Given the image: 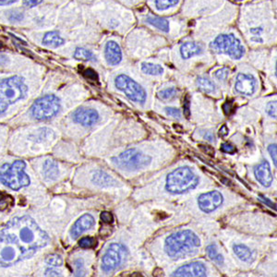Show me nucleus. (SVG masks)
Masks as SVG:
<instances>
[{
    "instance_id": "1",
    "label": "nucleus",
    "mask_w": 277,
    "mask_h": 277,
    "mask_svg": "<svg viewBox=\"0 0 277 277\" xmlns=\"http://www.w3.org/2000/svg\"><path fill=\"white\" fill-rule=\"evenodd\" d=\"M0 230L32 255L50 242L48 235L30 216L15 217L8 222Z\"/></svg>"
},
{
    "instance_id": "2",
    "label": "nucleus",
    "mask_w": 277,
    "mask_h": 277,
    "mask_svg": "<svg viewBox=\"0 0 277 277\" xmlns=\"http://www.w3.org/2000/svg\"><path fill=\"white\" fill-rule=\"evenodd\" d=\"M200 246L199 236L190 230L179 231L166 237L164 242L165 252L172 259L190 254Z\"/></svg>"
},
{
    "instance_id": "3",
    "label": "nucleus",
    "mask_w": 277,
    "mask_h": 277,
    "mask_svg": "<svg viewBox=\"0 0 277 277\" xmlns=\"http://www.w3.org/2000/svg\"><path fill=\"white\" fill-rule=\"evenodd\" d=\"M27 90L24 79L20 76H12L0 82V115L5 113L11 105L25 97Z\"/></svg>"
},
{
    "instance_id": "4",
    "label": "nucleus",
    "mask_w": 277,
    "mask_h": 277,
    "mask_svg": "<svg viewBox=\"0 0 277 277\" xmlns=\"http://www.w3.org/2000/svg\"><path fill=\"white\" fill-rule=\"evenodd\" d=\"M199 184V178L188 166L173 170L166 177L165 190L172 194H182L195 189Z\"/></svg>"
},
{
    "instance_id": "5",
    "label": "nucleus",
    "mask_w": 277,
    "mask_h": 277,
    "mask_svg": "<svg viewBox=\"0 0 277 277\" xmlns=\"http://www.w3.org/2000/svg\"><path fill=\"white\" fill-rule=\"evenodd\" d=\"M24 161L17 160L13 164H3L0 168V182L12 190H19L30 184V178L24 172Z\"/></svg>"
},
{
    "instance_id": "6",
    "label": "nucleus",
    "mask_w": 277,
    "mask_h": 277,
    "mask_svg": "<svg viewBox=\"0 0 277 277\" xmlns=\"http://www.w3.org/2000/svg\"><path fill=\"white\" fill-rule=\"evenodd\" d=\"M33 256L0 230V266L11 267Z\"/></svg>"
},
{
    "instance_id": "7",
    "label": "nucleus",
    "mask_w": 277,
    "mask_h": 277,
    "mask_svg": "<svg viewBox=\"0 0 277 277\" xmlns=\"http://www.w3.org/2000/svg\"><path fill=\"white\" fill-rule=\"evenodd\" d=\"M211 48L219 54H226L233 59H240L245 55V47L232 33L221 34L211 44Z\"/></svg>"
},
{
    "instance_id": "8",
    "label": "nucleus",
    "mask_w": 277,
    "mask_h": 277,
    "mask_svg": "<svg viewBox=\"0 0 277 277\" xmlns=\"http://www.w3.org/2000/svg\"><path fill=\"white\" fill-rule=\"evenodd\" d=\"M60 109V100L54 94H47L36 100L31 108V116L37 120L54 118Z\"/></svg>"
},
{
    "instance_id": "9",
    "label": "nucleus",
    "mask_w": 277,
    "mask_h": 277,
    "mask_svg": "<svg viewBox=\"0 0 277 277\" xmlns=\"http://www.w3.org/2000/svg\"><path fill=\"white\" fill-rule=\"evenodd\" d=\"M115 86L119 91L123 92L126 96L136 103L144 105L146 101L147 94L142 85L135 82L133 79L128 77V75L120 74L115 79Z\"/></svg>"
},
{
    "instance_id": "10",
    "label": "nucleus",
    "mask_w": 277,
    "mask_h": 277,
    "mask_svg": "<svg viewBox=\"0 0 277 277\" xmlns=\"http://www.w3.org/2000/svg\"><path fill=\"white\" fill-rule=\"evenodd\" d=\"M128 256V250L120 243H113L108 247L102 259V270L109 272L115 271Z\"/></svg>"
},
{
    "instance_id": "11",
    "label": "nucleus",
    "mask_w": 277,
    "mask_h": 277,
    "mask_svg": "<svg viewBox=\"0 0 277 277\" xmlns=\"http://www.w3.org/2000/svg\"><path fill=\"white\" fill-rule=\"evenodd\" d=\"M115 160V163L118 166L126 169H138L151 163V158L148 155H145L136 149L127 150L119 154Z\"/></svg>"
},
{
    "instance_id": "12",
    "label": "nucleus",
    "mask_w": 277,
    "mask_h": 277,
    "mask_svg": "<svg viewBox=\"0 0 277 277\" xmlns=\"http://www.w3.org/2000/svg\"><path fill=\"white\" fill-rule=\"evenodd\" d=\"M223 201H224V198L220 192L217 190H213V191L203 193L199 197L198 205L202 212H204L206 214H210L216 209H218L220 205H222Z\"/></svg>"
},
{
    "instance_id": "13",
    "label": "nucleus",
    "mask_w": 277,
    "mask_h": 277,
    "mask_svg": "<svg viewBox=\"0 0 277 277\" xmlns=\"http://www.w3.org/2000/svg\"><path fill=\"white\" fill-rule=\"evenodd\" d=\"M208 272L205 264L202 262H193L178 268L172 277H207Z\"/></svg>"
},
{
    "instance_id": "14",
    "label": "nucleus",
    "mask_w": 277,
    "mask_h": 277,
    "mask_svg": "<svg viewBox=\"0 0 277 277\" xmlns=\"http://www.w3.org/2000/svg\"><path fill=\"white\" fill-rule=\"evenodd\" d=\"M235 89L236 92L244 95H252L256 90V79L251 74L239 73L236 76Z\"/></svg>"
},
{
    "instance_id": "15",
    "label": "nucleus",
    "mask_w": 277,
    "mask_h": 277,
    "mask_svg": "<svg viewBox=\"0 0 277 277\" xmlns=\"http://www.w3.org/2000/svg\"><path fill=\"white\" fill-rule=\"evenodd\" d=\"M72 118L75 122L82 126L90 127L99 120V114L92 108H80L73 113Z\"/></svg>"
},
{
    "instance_id": "16",
    "label": "nucleus",
    "mask_w": 277,
    "mask_h": 277,
    "mask_svg": "<svg viewBox=\"0 0 277 277\" xmlns=\"http://www.w3.org/2000/svg\"><path fill=\"white\" fill-rule=\"evenodd\" d=\"M94 224H95V221L91 215L85 214L81 216L72 226V230H71L72 239H78L83 232L91 229L92 226H94Z\"/></svg>"
},
{
    "instance_id": "17",
    "label": "nucleus",
    "mask_w": 277,
    "mask_h": 277,
    "mask_svg": "<svg viewBox=\"0 0 277 277\" xmlns=\"http://www.w3.org/2000/svg\"><path fill=\"white\" fill-rule=\"evenodd\" d=\"M233 252L236 258L246 264H252L256 261V252L245 244L236 243L233 246Z\"/></svg>"
},
{
    "instance_id": "18",
    "label": "nucleus",
    "mask_w": 277,
    "mask_h": 277,
    "mask_svg": "<svg viewBox=\"0 0 277 277\" xmlns=\"http://www.w3.org/2000/svg\"><path fill=\"white\" fill-rule=\"evenodd\" d=\"M105 57L108 65L115 66L119 64L122 60V52L118 43L109 41L105 47Z\"/></svg>"
},
{
    "instance_id": "19",
    "label": "nucleus",
    "mask_w": 277,
    "mask_h": 277,
    "mask_svg": "<svg viewBox=\"0 0 277 277\" xmlns=\"http://www.w3.org/2000/svg\"><path fill=\"white\" fill-rule=\"evenodd\" d=\"M254 175L256 180L265 188H269L272 183V174L270 164L267 161H263L254 169Z\"/></svg>"
},
{
    "instance_id": "20",
    "label": "nucleus",
    "mask_w": 277,
    "mask_h": 277,
    "mask_svg": "<svg viewBox=\"0 0 277 277\" xmlns=\"http://www.w3.org/2000/svg\"><path fill=\"white\" fill-rule=\"evenodd\" d=\"M201 52V46L194 42H187L180 47V55L184 59H189L190 57L198 56Z\"/></svg>"
},
{
    "instance_id": "21",
    "label": "nucleus",
    "mask_w": 277,
    "mask_h": 277,
    "mask_svg": "<svg viewBox=\"0 0 277 277\" xmlns=\"http://www.w3.org/2000/svg\"><path fill=\"white\" fill-rule=\"evenodd\" d=\"M43 44L47 47L57 48L65 44V40L62 38L58 31H49L46 32L43 38Z\"/></svg>"
},
{
    "instance_id": "22",
    "label": "nucleus",
    "mask_w": 277,
    "mask_h": 277,
    "mask_svg": "<svg viewBox=\"0 0 277 277\" xmlns=\"http://www.w3.org/2000/svg\"><path fill=\"white\" fill-rule=\"evenodd\" d=\"M92 181L102 187H109V186H114L115 185V180L109 177L108 174H106L103 171H97L92 177Z\"/></svg>"
},
{
    "instance_id": "23",
    "label": "nucleus",
    "mask_w": 277,
    "mask_h": 277,
    "mask_svg": "<svg viewBox=\"0 0 277 277\" xmlns=\"http://www.w3.org/2000/svg\"><path fill=\"white\" fill-rule=\"evenodd\" d=\"M44 175L47 180H56L58 176V167L55 161L47 160L44 164Z\"/></svg>"
},
{
    "instance_id": "24",
    "label": "nucleus",
    "mask_w": 277,
    "mask_h": 277,
    "mask_svg": "<svg viewBox=\"0 0 277 277\" xmlns=\"http://www.w3.org/2000/svg\"><path fill=\"white\" fill-rule=\"evenodd\" d=\"M146 22H148L151 25L154 26L164 32H168L169 31V22L164 18L149 16L146 18Z\"/></svg>"
},
{
    "instance_id": "25",
    "label": "nucleus",
    "mask_w": 277,
    "mask_h": 277,
    "mask_svg": "<svg viewBox=\"0 0 277 277\" xmlns=\"http://www.w3.org/2000/svg\"><path fill=\"white\" fill-rule=\"evenodd\" d=\"M206 252L213 262H216L218 265H223L225 263V258L218 252V249L216 244H211L206 248Z\"/></svg>"
},
{
    "instance_id": "26",
    "label": "nucleus",
    "mask_w": 277,
    "mask_h": 277,
    "mask_svg": "<svg viewBox=\"0 0 277 277\" xmlns=\"http://www.w3.org/2000/svg\"><path fill=\"white\" fill-rule=\"evenodd\" d=\"M142 71L147 74V75H152V76H159L163 74L164 68L157 64H153V63H143L142 64Z\"/></svg>"
},
{
    "instance_id": "27",
    "label": "nucleus",
    "mask_w": 277,
    "mask_h": 277,
    "mask_svg": "<svg viewBox=\"0 0 277 277\" xmlns=\"http://www.w3.org/2000/svg\"><path fill=\"white\" fill-rule=\"evenodd\" d=\"M197 84L200 91L206 93H212L216 91V85L210 80L203 77H198L197 79Z\"/></svg>"
},
{
    "instance_id": "28",
    "label": "nucleus",
    "mask_w": 277,
    "mask_h": 277,
    "mask_svg": "<svg viewBox=\"0 0 277 277\" xmlns=\"http://www.w3.org/2000/svg\"><path fill=\"white\" fill-rule=\"evenodd\" d=\"M74 57L77 59L86 60V61H95L96 60V57L92 51L85 49V48H82V47H79L75 50Z\"/></svg>"
},
{
    "instance_id": "29",
    "label": "nucleus",
    "mask_w": 277,
    "mask_h": 277,
    "mask_svg": "<svg viewBox=\"0 0 277 277\" xmlns=\"http://www.w3.org/2000/svg\"><path fill=\"white\" fill-rule=\"evenodd\" d=\"M179 3V0H154V4L158 11H165Z\"/></svg>"
},
{
    "instance_id": "30",
    "label": "nucleus",
    "mask_w": 277,
    "mask_h": 277,
    "mask_svg": "<svg viewBox=\"0 0 277 277\" xmlns=\"http://www.w3.org/2000/svg\"><path fill=\"white\" fill-rule=\"evenodd\" d=\"M46 262L47 265L51 267H60L63 264V259L60 255L57 254H50L46 258Z\"/></svg>"
},
{
    "instance_id": "31",
    "label": "nucleus",
    "mask_w": 277,
    "mask_h": 277,
    "mask_svg": "<svg viewBox=\"0 0 277 277\" xmlns=\"http://www.w3.org/2000/svg\"><path fill=\"white\" fill-rule=\"evenodd\" d=\"M176 95H177V90L175 88L165 89V90H163L158 93V96L162 100H170V99L176 97Z\"/></svg>"
},
{
    "instance_id": "32",
    "label": "nucleus",
    "mask_w": 277,
    "mask_h": 277,
    "mask_svg": "<svg viewBox=\"0 0 277 277\" xmlns=\"http://www.w3.org/2000/svg\"><path fill=\"white\" fill-rule=\"evenodd\" d=\"M79 246L83 249H91L95 246V240L92 237H83L79 242Z\"/></svg>"
},
{
    "instance_id": "33",
    "label": "nucleus",
    "mask_w": 277,
    "mask_h": 277,
    "mask_svg": "<svg viewBox=\"0 0 277 277\" xmlns=\"http://www.w3.org/2000/svg\"><path fill=\"white\" fill-rule=\"evenodd\" d=\"M266 111L268 115L272 118H277V101L270 102L267 105Z\"/></svg>"
},
{
    "instance_id": "34",
    "label": "nucleus",
    "mask_w": 277,
    "mask_h": 277,
    "mask_svg": "<svg viewBox=\"0 0 277 277\" xmlns=\"http://www.w3.org/2000/svg\"><path fill=\"white\" fill-rule=\"evenodd\" d=\"M228 73H229L228 68L223 67V68L218 70V71L215 73V76H216V79H218V80H220V81H226V78L228 77Z\"/></svg>"
},
{
    "instance_id": "35",
    "label": "nucleus",
    "mask_w": 277,
    "mask_h": 277,
    "mask_svg": "<svg viewBox=\"0 0 277 277\" xmlns=\"http://www.w3.org/2000/svg\"><path fill=\"white\" fill-rule=\"evenodd\" d=\"M268 152L272 157L273 164L277 167V145L276 144H271L268 146Z\"/></svg>"
},
{
    "instance_id": "36",
    "label": "nucleus",
    "mask_w": 277,
    "mask_h": 277,
    "mask_svg": "<svg viewBox=\"0 0 277 277\" xmlns=\"http://www.w3.org/2000/svg\"><path fill=\"white\" fill-rule=\"evenodd\" d=\"M165 112H166V114H167L168 116L173 117V118H180V117H181V113H180V109H178V108H165Z\"/></svg>"
},
{
    "instance_id": "37",
    "label": "nucleus",
    "mask_w": 277,
    "mask_h": 277,
    "mask_svg": "<svg viewBox=\"0 0 277 277\" xmlns=\"http://www.w3.org/2000/svg\"><path fill=\"white\" fill-rule=\"evenodd\" d=\"M45 276L46 277H63L61 272L57 271L53 268H48L46 269V272H45Z\"/></svg>"
},
{
    "instance_id": "38",
    "label": "nucleus",
    "mask_w": 277,
    "mask_h": 277,
    "mask_svg": "<svg viewBox=\"0 0 277 277\" xmlns=\"http://www.w3.org/2000/svg\"><path fill=\"white\" fill-rule=\"evenodd\" d=\"M221 151L226 154H234V153H236V149L231 144H223L221 146Z\"/></svg>"
},
{
    "instance_id": "39",
    "label": "nucleus",
    "mask_w": 277,
    "mask_h": 277,
    "mask_svg": "<svg viewBox=\"0 0 277 277\" xmlns=\"http://www.w3.org/2000/svg\"><path fill=\"white\" fill-rule=\"evenodd\" d=\"M100 217H101V220L103 221V223H107V224H111L114 221L113 216L109 212H103Z\"/></svg>"
},
{
    "instance_id": "40",
    "label": "nucleus",
    "mask_w": 277,
    "mask_h": 277,
    "mask_svg": "<svg viewBox=\"0 0 277 277\" xmlns=\"http://www.w3.org/2000/svg\"><path fill=\"white\" fill-rule=\"evenodd\" d=\"M43 0H23V6H25L26 8H34L36 6L41 4Z\"/></svg>"
},
{
    "instance_id": "41",
    "label": "nucleus",
    "mask_w": 277,
    "mask_h": 277,
    "mask_svg": "<svg viewBox=\"0 0 277 277\" xmlns=\"http://www.w3.org/2000/svg\"><path fill=\"white\" fill-rule=\"evenodd\" d=\"M260 200H262V202L263 203H265L266 205L269 206V207H272V208H273V209H276V206H275V204L273 203V202H272L271 200H269V199H267V198H265V197H263V196H260V198H259Z\"/></svg>"
},
{
    "instance_id": "42",
    "label": "nucleus",
    "mask_w": 277,
    "mask_h": 277,
    "mask_svg": "<svg viewBox=\"0 0 277 277\" xmlns=\"http://www.w3.org/2000/svg\"><path fill=\"white\" fill-rule=\"evenodd\" d=\"M183 108H184L185 117H186L187 118H190V102H189L188 100H186V101H185L184 105H183Z\"/></svg>"
},
{
    "instance_id": "43",
    "label": "nucleus",
    "mask_w": 277,
    "mask_h": 277,
    "mask_svg": "<svg viewBox=\"0 0 277 277\" xmlns=\"http://www.w3.org/2000/svg\"><path fill=\"white\" fill-rule=\"evenodd\" d=\"M223 109H224V112L226 115H230L232 113V109H233V107H232V103L227 102V103H225L223 106Z\"/></svg>"
},
{
    "instance_id": "44",
    "label": "nucleus",
    "mask_w": 277,
    "mask_h": 277,
    "mask_svg": "<svg viewBox=\"0 0 277 277\" xmlns=\"http://www.w3.org/2000/svg\"><path fill=\"white\" fill-rule=\"evenodd\" d=\"M84 274V270H83V265L82 263H79V261L77 262V275L76 277H83L81 274Z\"/></svg>"
},
{
    "instance_id": "45",
    "label": "nucleus",
    "mask_w": 277,
    "mask_h": 277,
    "mask_svg": "<svg viewBox=\"0 0 277 277\" xmlns=\"http://www.w3.org/2000/svg\"><path fill=\"white\" fill-rule=\"evenodd\" d=\"M18 0H0V6L11 5L17 2Z\"/></svg>"
},
{
    "instance_id": "46",
    "label": "nucleus",
    "mask_w": 277,
    "mask_h": 277,
    "mask_svg": "<svg viewBox=\"0 0 277 277\" xmlns=\"http://www.w3.org/2000/svg\"><path fill=\"white\" fill-rule=\"evenodd\" d=\"M227 133H228V128H226V125L222 126V128L219 129V135L224 137V136H226Z\"/></svg>"
},
{
    "instance_id": "47",
    "label": "nucleus",
    "mask_w": 277,
    "mask_h": 277,
    "mask_svg": "<svg viewBox=\"0 0 277 277\" xmlns=\"http://www.w3.org/2000/svg\"><path fill=\"white\" fill-rule=\"evenodd\" d=\"M204 138L207 141H209V142H214L215 141V136H214V134L212 133V132H206L205 135H204Z\"/></svg>"
},
{
    "instance_id": "48",
    "label": "nucleus",
    "mask_w": 277,
    "mask_h": 277,
    "mask_svg": "<svg viewBox=\"0 0 277 277\" xmlns=\"http://www.w3.org/2000/svg\"><path fill=\"white\" fill-rule=\"evenodd\" d=\"M129 277H144L141 273H138V272H133L132 274H130L129 275Z\"/></svg>"
},
{
    "instance_id": "49",
    "label": "nucleus",
    "mask_w": 277,
    "mask_h": 277,
    "mask_svg": "<svg viewBox=\"0 0 277 277\" xmlns=\"http://www.w3.org/2000/svg\"><path fill=\"white\" fill-rule=\"evenodd\" d=\"M275 75L277 76V60H276V64H275Z\"/></svg>"
},
{
    "instance_id": "50",
    "label": "nucleus",
    "mask_w": 277,
    "mask_h": 277,
    "mask_svg": "<svg viewBox=\"0 0 277 277\" xmlns=\"http://www.w3.org/2000/svg\"><path fill=\"white\" fill-rule=\"evenodd\" d=\"M3 48V45L0 43V49H2Z\"/></svg>"
}]
</instances>
